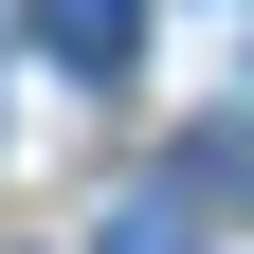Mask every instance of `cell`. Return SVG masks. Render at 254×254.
I'll return each instance as SVG.
<instances>
[{"label": "cell", "instance_id": "2", "mask_svg": "<svg viewBox=\"0 0 254 254\" xmlns=\"http://www.w3.org/2000/svg\"><path fill=\"white\" fill-rule=\"evenodd\" d=\"M91 254H200V218H182V200H127V218H109Z\"/></svg>", "mask_w": 254, "mask_h": 254}, {"label": "cell", "instance_id": "1", "mask_svg": "<svg viewBox=\"0 0 254 254\" xmlns=\"http://www.w3.org/2000/svg\"><path fill=\"white\" fill-rule=\"evenodd\" d=\"M37 55H55V73H91V91H109L127 55H145V0H37Z\"/></svg>", "mask_w": 254, "mask_h": 254}]
</instances>
